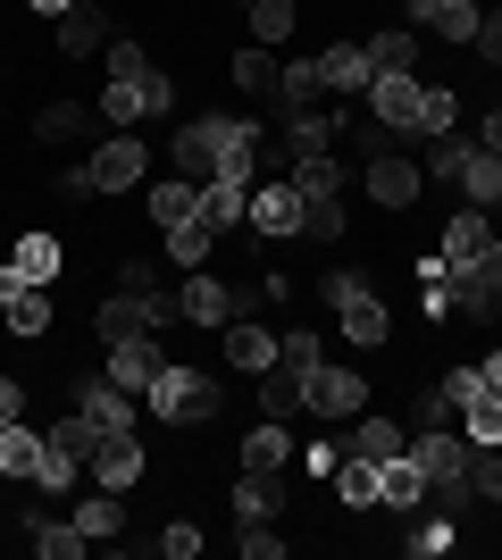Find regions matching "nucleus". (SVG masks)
<instances>
[{"mask_svg":"<svg viewBox=\"0 0 502 560\" xmlns=\"http://www.w3.org/2000/svg\"><path fill=\"white\" fill-rule=\"evenodd\" d=\"M252 160H260V126H243V117H192L176 135V176L185 185H210V176L252 185Z\"/></svg>","mask_w":502,"mask_h":560,"instance_id":"f257e3e1","label":"nucleus"},{"mask_svg":"<svg viewBox=\"0 0 502 560\" xmlns=\"http://www.w3.org/2000/svg\"><path fill=\"white\" fill-rule=\"evenodd\" d=\"M327 310H335V335L352 351H385V335H394V310L369 293V284L352 277V268H335L327 277Z\"/></svg>","mask_w":502,"mask_h":560,"instance_id":"f03ea898","label":"nucleus"},{"mask_svg":"<svg viewBox=\"0 0 502 560\" xmlns=\"http://www.w3.org/2000/svg\"><path fill=\"white\" fill-rule=\"evenodd\" d=\"M143 401L160 410L167 427H201V419L218 410V385H210L201 369H176V360H167V369L151 376V394H143Z\"/></svg>","mask_w":502,"mask_h":560,"instance_id":"7ed1b4c3","label":"nucleus"},{"mask_svg":"<svg viewBox=\"0 0 502 560\" xmlns=\"http://www.w3.org/2000/svg\"><path fill=\"white\" fill-rule=\"evenodd\" d=\"M302 410H311V419H327V427H352L360 410H369V376H360V369H335V360H318L311 385H302Z\"/></svg>","mask_w":502,"mask_h":560,"instance_id":"20e7f679","label":"nucleus"},{"mask_svg":"<svg viewBox=\"0 0 502 560\" xmlns=\"http://www.w3.org/2000/svg\"><path fill=\"white\" fill-rule=\"evenodd\" d=\"M167 109H176V84H167L160 68L109 75V93H101V117H109V126H143V117H167Z\"/></svg>","mask_w":502,"mask_h":560,"instance_id":"39448f33","label":"nucleus"},{"mask_svg":"<svg viewBox=\"0 0 502 560\" xmlns=\"http://www.w3.org/2000/svg\"><path fill=\"white\" fill-rule=\"evenodd\" d=\"M143 167H151V151L135 135H109L93 151V160H84V176H93V192H109V201H118V192H135L143 185Z\"/></svg>","mask_w":502,"mask_h":560,"instance_id":"423d86ee","label":"nucleus"},{"mask_svg":"<svg viewBox=\"0 0 502 560\" xmlns=\"http://www.w3.org/2000/svg\"><path fill=\"white\" fill-rule=\"evenodd\" d=\"M360 185H369V201H385V210H410L428 176H419V160H402V151L385 142V151H369V167H360Z\"/></svg>","mask_w":502,"mask_h":560,"instance_id":"0eeeda50","label":"nucleus"},{"mask_svg":"<svg viewBox=\"0 0 502 560\" xmlns=\"http://www.w3.org/2000/svg\"><path fill=\"white\" fill-rule=\"evenodd\" d=\"M243 310L252 302H243L226 277H185L176 284V318H192V327H226V318H243Z\"/></svg>","mask_w":502,"mask_h":560,"instance_id":"6e6552de","label":"nucleus"},{"mask_svg":"<svg viewBox=\"0 0 502 560\" xmlns=\"http://www.w3.org/2000/svg\"><path fill=\"white\" fill-rule=\"evenodd\" d=\"M419 93H428L419 75H369V109H377V126H385L394 142L419 135Z\"/></svg>","mask_w":502,"mask_h":560,"instance_id":"1a4fd4ad","label":"nucleus"},{"mask_svg":"<svg viewBox=\"0 0 502 560\" xmlns=\"http://www.w3.org/2000/svg\"><path fill=\"white\" fill-rule=\"evenodd\" d=\"M75 410H84V419H93L101 435H135V410H143V401L126 394L118 376H93V385H84V394H75Z\"/></svg>","mask_w":502,"mask_h":560,"instance_id":"9d476101","label":"nucleus"},{"mask_svg":"<svg viewBox=\"0 0 502 560\" xmlns=\"http://www.w3.org/2000/svg\"><path fill=\"white\" fill-rule=\"evenodd\" d=\"M486 218H494V210H478V201H460V210H453V226H444V243H435L444 277H453V268H469V259L494 243V226H486Z\"/></svg>","mask_w":502,"mask_h":560,"instance_id":"9b49d317","label":"nucleus"},{"mask_svg":"<svg viewBox=\"0 0 502 560\" xmlns=\"http://www.w3.org/2000/svg\"><path fill=\"white\" fill-rule=\"evenodd\" d=\"M167 369L160 335H126V343H109V376H118L126 394H151V376Z\"/></svg>","mask_w":502,"mask_h":560,"instance_id":"f8f14e48","label":"nucleus"},{"mask_svg":"<svg viewBox=\"0 0 502 560\" xmlns=\"http://www.w3.org/2000/svg\"><path fill=\"white\" fill-rule=\"evenodd\" d=\"M343 452H360V460H394V452H410V427L385 419V410H360V419L343 427Z\"/></svg>","mask_w":502,"mask_h":560,"instance_id":"ddd939ff","label":"nucleus"},{"mask_svg":"<svg viewBox=\"0 0 502 560\" xmlns=\"http://www.w3.org/2000/svg\"><path fill=\"white\" fill-rule=\"evenodd\" d=\"M84 468H93V477H101V486H109V493H135V486H143V444H135V435H101V452H93V460H84Z\"/></svg>","mask_w":502,"mask_h":560,"instance_id":"4468645a","label":"nucleus"},{"mask_svg":"<svg viewBox=\"0 0 502 560\" xmlns=\"http://www.w3.org/2000/svg\"><path fill=\"white\" fill-rule=\"evenodd\" d=\"M410 18L428 25V34H444V43H478V0H410Z\"/></svg>","mask_w":502,"mask_h":560,"instance_id":"2eb2a0df","label":"nucleus"},{"mask_svg":"<svg viewBox=\"0 0 502 560\" xmlns=\"http://www.w3.org/2000/svg\"><path fill=\"white\" fill-rule=\"evenodd\" d=\"M302 385H311V369H293V360H277V369H260V419H302Z\"/></svg>","mask_w":502,"mask_h":560,"instance_id":"dca6fc26","label":"nucleus"},{"mask_svg":"<svg viewBox=\"0 0 502 560\" xmlns=\"http://www.w3.org/2000/svg\"><path fill=\"white\" fill-rule=\"evenodd\" d=\"M252 226L277 234V243L302 234V192H293V185H252Z\"/></svg>","mask_w":502,"mask_h":560,"instance_id":"f3484780","label":"nucleus"},{"mask_svg":"<svg viewBox=\"0 0 502 560\" xmlns=\"http://www.w3.org/2000/svg\"><path fill=\"white\" fill-rule=\"evenodd\" d=\"M218 335H226V360H235L243 376L277 369V335H260V327H252V310H243V318H226V327H218Z\"/></svg>","mask_w":502,"mask_h":560,"instance_id":"a211bd4d","label":"nucleus"},{"mask_svg":"<svg viewBox=\"0 0 502 560\" xmlns=\"http://www.w3.org/2000/svg\"><path fill=\"white\" fill-rule=\"evenodd\" d=\"M335 502H343V511H377L385 493H377V460H360V452H343V460H335Z\"/></svg>","mask_w":502,"mask_h":560,"instance_id":"6ab92c4d","label":"nucleus"},{"mask_svg":"<svg viewBox=\"0 0 502 560\" xmlns=\"http://www.w3.org/2000/svg\"><path fill=\"white\" fill-rule=\"evenodd\" d=\"M43 452H50L43 427H25V419L0 427V477H25V486H34V477H43Z\"/></svg>","mask_w":502,"mask_h":560,"instance_id":"aec40b11","label":"nucleus"},{"mask_svg":"<svg viewBox=\"0 0 502 560\" xmlns=\"http://www.w3.org/2000/svg\"><path fill=\"white\" fill-rule=\"evenodd\" d=\"M285 511V477L277 468H243V486H235V518L252 527V518H277Z\"/></svg>","mask_w":502,"mask_h":560,"instance_id":"412c9836","label":"nucleus"},{"mask_svg":"<svg viewBox=\"0 0 502 560\" xmlns=\"http://www.w3.org/2000/svg\"><path fill=\"white\" fill-rule=\"evenodd\" d=\"M377 493H385V511H419V502H428V477H419V460H410V452L377 460Z\"/></svg>","mask_w":502,"mask_h":560,"instance_id":"4be33fe9","label":"nucleus"},{"mask_svg":"<svg viewBox=\"0 0 502 560\" xmlns=\"http://www.w3.org/2000/svg\"><path fill=\"white\" fill-rule=\"evenodd\" d=\"M210 252H218V226L201 210H192L185 226H167V268H185V277H192V268H210Z\"/></svg>","mask_w":502,"mask_h":560,"instance_id":"5701e85b","label":"nucleus"},{"mask_svg":"<svg viewBox=\"0 0 502 560\" xmlns=\"http://www.w3.org/2000/svg\"><path fill=\"white\" fill-rule=\"evenodd\" d=\"M75 527H84V544H118L126 536V493H84V502H75Z\"/></svg>","mask_w":502,"mask_h":560,"instance_id":"b1692460","label":"nucleus"},{"mask_svg":"<svg viewBox=\"0 0 502 560\" xmlns=\"http://www.w3.org/2000/svg\"><path fill=\"white\" fill-rule=\"evenodd\" d=\"M59 50H68V59H93V50H109V18H101L93 0H75L68 18H59Z\"/></svg>","mask_w":502,"mask_h":560,"instance_id":"393cba45","label":"nucleus"},{"mask_svg":"<svg viewBox=\"0 0 502 560\" xmlns=\"http://www.w3.org/2000/svg\"><path fill=\"white\" fill-rule=\"evenodd\" d=\"M201 218H210L218 234L243 226V218H252V185H243V176H210V185H201Z\"/></svg>","mask_w":502,"mask_h":560,"instance_id":"a878e982","label":"nucleus"},{"mask_svg":"<svg viewBox=\"0 0 502 560\" xmlns=\"http://www.w3.org/2000/svg\"><path fill=\"white\" fill-rule=\"evenodd\" d=\"M318 75H327V93H369V50L360 43H335V50H318Z\"/></svg>","mask_w":502,"mask_h":560,"instance_id":"bb28decb","label":"nucleus"},{"mask_svg":"<svg viewBox=\"0 0 502 560\" xmlns=\"http://www.w3.org/2000/svg\"><path fill=\"white\" fill-rule=\"evenodd\" d=\"M360 50H369V68H377V75H410V68H419V34H410V25H385V34H369Z\"/></svg>","mask_w":502,"mask_h":560,"instance_id":"cd10ccee","label":"nucleus"},{"mask_svg":"<svg viewBox=\"0 0 502 560\" xmlns=\"http://www.w3.org/2000/svg\"><path fill=\"white\" fill-rule=\"evenodd\" d=\"M0 318H9V335H50V284H17Z\"/></svg>","mask_w":502,"mask_h":560,"instance_id":"c85d7f7f","label":"nucleus"},{"mask_svg":"<svg viewBox=\"0 0 502 560\" xmlns=\"http://www.w3.org/2000/svg\"><path fill=\"white\" fill-rule=\"evenodd\" d=\"M201 210V185H185V176H167V185H151V226H185V218Z\"/></svg>","mask_w":502,"mask_h":560,"instance_id":"c756f323","label":"nucleus"},{"mask_svg":"<svg viewBox=\"0 0 502 560\" xmlns=\"http://www.w3.org/2000/svg\"><path fill=\"white\" fill-rule=\"evenodd\" d=\"M9 268H17V284H50L59 277V243H50V234H17Z\"/></svg>","mask_w":502,"mask_h":560,"instance_id":"7c9ffc66","label":"nucleus"},{"mask_svg":"<svg viewBox=\"0 0 502 560\" xmlns=\"http://www.w3.org/2000/svg\"><path fill=\"white\" fill-rule=\"evenodd\" d=\"M43 444H50V452H68V460H93V452H101V427L84 419V410H68V419H50V427H43Z\"/></svg>","mask_w":502,"mask_h":560,"instance_id":"2f4dec72","label":"nucleus"},{"mask_svg":"<svg viewBox=\"0 0 502 560\" xmlns=\"http://www.w3.org/2000/svg\"><path fill=\"white\" fill-rule=\"evenodd\" d=\"M293 460V435H285V419H260L252 435H243V468H285Z\"/></svg>","mask_w":502,"mask_h":560,"instance_id":"473e14b6","label":"nucleus"},{"mask_svg":"<svg viewBox=\"0 0 502 560\" xmlns=\"http://www.w3.org/2000/svg\"><path fill=\"white\" fill-rule=\"evenodd\" d=\"M343 135V117H327V109H302L285 126V142H293V160H318V151H327V142Z\"/></svg>","mask_w":502,"mask_h":560,"instance_id":"72a5a7b5","label":"nucleus"},{"mask_svg":"<svg viewBox=\"0 0 502 560\" xmlns=\"http://www.w3.org/2000/svg\"><path fill=\"white\" fill-rule=\"evenodd\" d=\"M34 552L43 560H75V552H93V544H84L75 518H34Z\"/></svg>","mask_w":502,"mask_h":560,"instance_id":"f704fd0d","label":"nucleus"},{"mask_svg":"<svg viewBox=\"0 0 502 560\" xmlns=\"http://www.w3.org/2000/svg\"><path fill=\"white\" fill-rule=\"evenodd\" d=\"M293 192H302V201H327V192H343V167L327 160V151H318V160H293V176H285Z\"/></svg>","mask_w":502,"mask_h":560,"instance_id":"c9c22d12","label":"nucleus"},{"mask_svg":"<svg viewBox=\"0 0 502 560\" xmlns=\"http://www.w3.org/2000/svg\"><path fill=\"white\" fill-rule=\"evenodd\" d=\"M75 135H93V109H84V101H50L43 109V142L59 151V142H75Z\"/></svg>","mask_w":502,"mask_h":560,"instance_id":"e433bc0d","label":"nucleus"},{"mask_svg":"<svg viewBox=\"0 0 502 560\" xmlns=\"http://www.w3.org/2000/svg\"><path fill=\"white\" fill-rule=\"evenodd\" d=\"M318 93H327V75H318V59H311V68H285V75H277V101H285L293 117H302V109H318Z\"/></svg>","mask_w":502,"mask_h":560,"instance_id":"4c0bfd02","label":"nucleus"},{"mask_svg":"<svg viewBox=\"0 0 502 560\" xmlns=\"http://www.w3.org/2000/svg\"><path fill=\"white\" fill-rule=\"evenodd\" d=\"M419 142H428L419 176H444V185H453V176H460V160H469V135H419Z\"/></svg>","mask_w":502,"mask_h":560,"instance_id":"58836bf2","label":"nucleus"},{"mask_svg":"<svg viewBox=\"0 0 502 560\" xmlns=\"http://www.w3.org/2000/svg\"><path fill=\"white\" fill-rule=\"evenodd\" d=\"M460 435H469V444H502V394L469 401V410H460Z\"/></svg>","mask_w":502,"mask_h":560,"instance_id":"ea45409f","label":"nucleus"},{"mask_svg":"<svg viewBox=\"0 0 502 560\" xmlns=\"http://www.w3.org/2000/svg\"><path fill=\"white\" fill-rule=\"evenodd\" d=\"M277 75H285V68L268 59V43H260V50H243V59H235V84H243L252 101H260V93H277Z\"/></svg>","mask_w":502,"mask_h":560,"instance_id":"a19ab883","label":"nucleus"},{"mask_svg":"<svg viewBox=\"0 0 502 560\" xmlns=\"http://www.w3.org/2000/svg\"><path fill=\"white\" fill-rule=\"evenodd\" d=\"M469 493H478V502H502V444H478V460H469Z\"/></svg>","mask_w":502,"mask_h":560,"instance_id":"79ce46f5","label":"nucleus"},{"mask_svg":"<svg viewBox=\"0 0 502 560\" xmlns=\"http://www.w3.org/2000/svg\"><path fill=\"white\" fill-rule=\"evenodd\" d=\"M453 126H460V101L428 84V93H419V135H453Z\"/></svg>","mask_w":502,"mask_h":560,"instance_id":"37998d69","label":"nucleus"},{"mask_svg":"<svg viewBox=\"0 0 502 560\" xmlns=\"http://www.w3.org/2000/svg\"><path fill=\"white\" fill-rule=\"evenodd\" d=\"M252 34H260V43H285L293 34V0H252Z\"/></svg>","mask_w":502,"mask_h":560,"instance_id":"c03bdc74","label":"nucleus"},{"mask_svg":"<svg viewBox=\"0 0 502 560\" xmlns=\"http://www.w3.org/2000/svg\"><path fill=\"white\" fill-rule=\"evenodd\" d=\"M302 234H318V243H335V234H343V201H302Z\"/></svg>","mask_w":502,"mask_h":560,"instance_id":"a18cd8bd","label":"nucleus"},{"mask_svg":"<svg viewBox=\"0 0 502 560\" xmlns=\"http://www.w3.org/2000/svg\"><path fill=\"white\" fill-rule=\"evenodd\" d=\"M435 394L453 401V419H460V410H469V401L486 394V369H453V376H444V385H435Z\"/></svg>","mask_w":502,"mask_h":560,"instance_id":"49530a36","label":"nucleus"},{"mask_svg":"<svg viewBox=\"0 0 502 560\" xmlns=\"http://www.w3.org/2000/svg\"><path fill=\"white\" fill-rule=\"evenodd\" d=\"M118 293H167V284H160V259H118Z\"/></svg>","mask_w":502,"mask_h":560,"instance_id":"de8ad7c7","label":"nucleus"},{"mask_svg":"<svg viewBox=\"0 0 502 560\" xmlns=\"http://www.w3.org/2000/svg\"><path fill=\"white\" fill-rule=\"evenodd\" d=\"M453 277H478L486 293H502V234H494V243H486L478 259H469V268H453Z\"/></svg>","mask_w":502,"mask_h":560,"instance_id":"09e8293b","label":"nucleus"},{"mask_svg":"<svg viewBox=\"0 0 502 560\" xmlns=\"http://www.w3.org/2000/svg\"><path fill=\"white\" fill-rule=\"evenodd\" d=\"M151 59H143V43H135V34H118V43H109V75H143Z\"/></svg>","mask_w":502,"mask_h":560,"instance_id":"8fccbe9b","label":"nucleus"},{"mask_svg":"<svg viewBox=\"0 0 502 560\" xmlns=\"http://www.w3.org/2000/svg\"><path fill=\"white\" fill-rule=\"evenodd\" d=\"M285 552V536H268V518H252V527H243V560H277Z\"/></svg>","mask_w":502,"mask_h":560,"instance_id":"3c124183","label":"nucleus"},{"mask_svg":"<svg viewBox=\"0 0 502 560\" xmlns=\"http://www.w3.org/2000/svg\"><path fill=\"white\" fill-rule=\"evenodd\" d=\"M410 552H453V518H428V527H410Z\"/></svg>","mask_w":502,"mask_h":560,"instance_id":"603ef678","label":"nucleus"},{"mask_svg":"<svg viewBox=\"0 0 502 560\" xmlns=\"http://www.w3.org/2000/svg\"><path fill=\"white\" fill-rule=\"evenodd\" d=\"M478 59H486V68H502V9H486V18H478Z\"/></svg>","mask_w":502,"mask_h":560,"instance_id":"864d4df0","label":"nucleus"},{"mask_svg":"<svg viewBox=\"0 0 502 560\" xmlns=\"http://www.w3.org/2000/svg\"><path fill=\"white\" fill-rule=\"evenodd\" d=\"M160 552H167V560H192V552H201V536H192L185 518H176V527H167V536H160Z\"/></svg>","mask_w":502,"mask_h":560,"instance_id":"5fc2aeb1","label":"nucleus"},{"mask_svg":"<svg viewBox=\"0 0 502 560\" xmlns=\"http://www.w3.org/2000/svg\"><path fill=\"white\" fill-rule=\"evenodd\" d=\"M25 419V385L17 376H0V427H17Z\"/></svg>","mask_w":502,"mask_h":560,"instance_id":"6e6d98bb","label":"nucleus"},{"mask_svg":"<svg viewBox=\"0 0 502 560\" xmlns=\"http://www.w3.org/2000/svg\"><path fill=\"white\" fill-rule=\"evenodd\" d=\"M335 460H343V444H311V452H302V468H311V477H335Z\"/></svg>","mask_w":502,"mask_h":560,"instance_id":"4d7b16f0","label":"nucleus"},{"mask_svg":"<svg viewBox=\"0 0 502 560\" xmlns=\"http://www.w3.org/2000/svg\"><path fill=\"white\" fill-rule=\"evenodd\" d=\"M469 142H478V151H502V109L486 117V126H478V135H469Z\"/></svg>","mask_w":502,"mask_h":560,"instance_id":"13d9d810","label":"nucleus"},{"mask_svg":"<svg viewBox=\"0 0 502 560\" xmlns=\"http://www.w3.org/2000/svg\"><path fill=\"white\" fill-rule=\"evenodd\" d=\"M478 369H486V394H502V351H486Z\"/></svg>","mask_w":502,"mask_h":560,"instance_id":"bf43d9fd","label":"nucleus"},{"mask_svg":"<svg viewBox=\"0 0 502 560\" xmlns=\"http://www.w3.org/2000/svg\"><path fill=\"white\" fill-rule=\"evenodd\" d=\"M25 9H34V18H68L75 0H25Z\"/></svg>","mask_w":502,"mask_h":560,"instance_id":"052dcab7","label":"nucleus"},{"mask_svg":"<svg viewBox=\"0 0 502 560\" xmlns=\"http://www.w3.org/2000/svg\"><path fill=\"white\" fill-rule=\"evenodd\" d=\"M9 293H17V268H0V302H9Z\"/></svg>","mask_w":502,"mask_h":560,"instance_id":"680f3d73","label":"nucleus"},{"mask_svg":"<svg viewBox=\"0 0 502 560\" xmlns=\"http://www.w3.org/2000/svg\"><path fill=\"white\" fill-rule=\"evenodd\" d=\"M243 9H252V0H243Z\"/></svg>","mask_w":502,"mask_h":560,"instance_id":"e2e57ef3","label":"nucleus"}]
</instances>
